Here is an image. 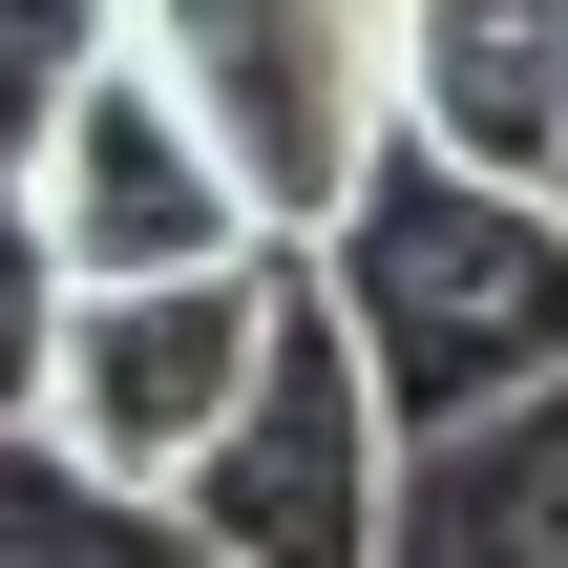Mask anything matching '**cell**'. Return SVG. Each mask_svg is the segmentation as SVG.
Masks as SVG:
<instances>
[{"mask_svg": "<svg viewBox=\"0 0 568 568\" xmlns=\"http://www.w3.org/2000/svg\"><path fill=\"white\" fill-rule=\"evenodd\" d=\"M316 295H337L358 379L400 400V443H485L506 400L568 379V190L400 126L358 169V211L316 232Z\"/></svg>", "mask_w": 568, "mask_h": 568, "instance_id": "obj_1", "label": "cell"}, {"mask_svg": "<svg viewBox=\"0 0 568 568\" xmlns=\"http://www.w3.org/2000/svg\"><path fill=\"white\" fill-rule=\"evenodd\" d=\"M295 253H232V274H148V295H84L63 316V358L0 400V443H63L84 485H190L232 422H253V379H274V337H295Z\"/></svg>", "mask_w": 568, "mask_h": 568, "instance_id": "obj_2", "label": "cell"}, {"mask_svg": "<svg viewBox=\"0 0 568 568\" xmlns=\"http://www.w3.org/2000/svg\"><path fill=\"white\" fill-rule=\"evenodd\" d=\"M0 232H42L84 295H148V274H232V253H274L253 169L211 148V105H190L148 42L84 63L42 126H0Z\"/></svg>", "mask_w": 568, "mask_h": 568, "instance_id": "obj_3", "label": "cell"}, {"mask_svg": "<svg viewBox=\"0 0 568 568\" xmlns=\"http://www.w3.org/2000/svg\"><path fill=\"white\" fill-rule=\"evenodd\" d=\"M126 42L211 105L274 253H316L358 211V169L400 148V0H126Z\"/></svg>", "mask_w": 568, "mask_h": 568, "instance_id": "obj_4", "label": "cell"}, {"mask_svg": "<svg viewBox=\"0 0 568 568\" xmlns=\"http://www.w3.org/2000/svg\"><path fill=\"white\" fill-rule=\"evenodd\" d=\"M316 274V253H295ZM400 485H422V443H400V400L358 379V337H337V295H295V337H274V379H253V422L169 485L190 527L232 568H400Z\"/></svg>", "mask_w": 568, "mask_h": 568, "instance_id": "obj_5", "label": "cell"}, {"mask_svg": "<svg viewBox=\"0 0 568 568\" xmlns=\"http://www.w3.org/2000/svg\"><path fill=\"white\" fill-rule=\"evenodd\" d=\"M400 126L548 190L568 169V0H400Z\"/></svg>", "mask_w": 568, "mask_h": 568, "instance_id": "obj_6", "label": "cell"}, {"mask_svg": "<svg viewBox=\"0 0 568 568\" xmlns=\"http://www.w3.org/2000/svg\"><path fill=\"white\" fill-rule=\"evenodd\" d=\"M400 568H568V379L506 400L485 443H422V485H400Z\"/></svg>", "mask_w": 568, "mask_h": 568, "instance_id": "obj_7", "label": "cell"}, {"mask_svg": "<svg viewBox=\"0 0 568 568\" xmlns=\"http://www.w3.org/2000/svg\"><path fill=\"white\" fill-rule=\"evenodd\" d=\"M0 568H232V548L148 485H84L63 443H0Z\"/></svg>", "mask_w": 568, "mask_h": 568, "instance_id": "obj_8", "label": "cell"}, {"mask_svg": "<svg viewBox=\"0 0 568 568\" xmlns=\"http://www.w3.org/2000/svg\"><path fill=\"white\" fill-rule=\"evenodd\" d=\"M84 63H126V0H0V126H42Z\"/></svg>", "mask_w": 568, "mask_h": 568, "instance_id": "obj_9", "label": "cell"}]
</instances>
